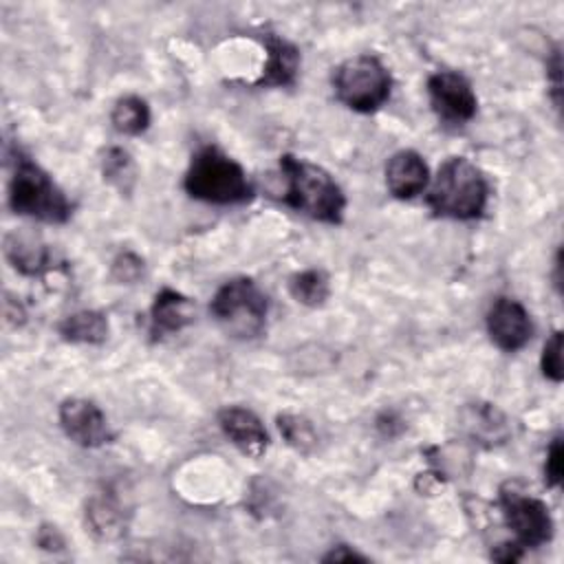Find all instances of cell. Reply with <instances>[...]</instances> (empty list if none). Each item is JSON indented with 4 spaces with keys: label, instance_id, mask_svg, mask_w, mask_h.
<instances>
[{
    "label": "cell",
    "instance_id": "7402d4cb",
    "mask_svg": "<svg viewBox=\"0 0 564 564\" xmlns=\"http://www.w3.org/2000/svg\"><path fill=\"white\" fill-rule=\"evenodd\" d=\"M562 438H553L549 452H546V465H544V480L549 487H557L562 480Z\"/></svg>",
    "mask_w": 564,
    "mask_h": 564
},
{
    "label": "cell",
    "instance_id": "e0dca14e",
    "mask_svg": "<svg viewBox=\"0 0 564 564\" xmlns=\"http://www.w3.org/2000/svg\"><path fill=\"white\" fill-rule=\"evenodd\" d=\"M88 522L95 533L106 540L121 535L123 531V516L121 509L110 498H95L88 507Z\"/></svg>",
    "mask_w": 564,
    "mask_h": 564
},
{
    "label": "cell",
    "instance_id": "52a82bcc",
    "mask_svg": "<svg viewBox=\"0 0 564 564\" xmlns=\"http://www.w3.org/2000/svg\"><path fill=\"white\" fill-rule=\"evenodd\" d=\"M500 509L520 546H540L551 540L553 520L549 507L540 498L507 482L500 489Z\"/></svg>",
    "mask_w": 564,
    "mask_h": 564
},
{
    "label": "cell",
    "instance_id": "5b68a950",
    "mask_svg": "<svg viewBox=\"0 0 564 564\" xmlns=\"http://www.w3.org/2000/svg\"><path fill=\"white\" fill-rule=\"evenodd\" d=\"M209 308L225 330L236 337H256L264 328L267 297L247 278L225 282L216 291Z\"/></svg>",
    "mask_w": 564,
    "mask_h": 564
},
{
    "label": "cell",
    "instance_id": "277c9868",
    "mask_svg": "<svg viewBox=\"0 0 564 564\" xmlns=\"http://www.w3.org/2000/svg\"><path fill=\"white\" fill-rule=\"evenodd\" d=\"M9 205L13 212L46 223H64L70 216V203L51 176L31 159L18 154L15 172L9 185Z\"/></svg>",
    "mask_w": 564,
    "mask_h": 564
},
{
    "label": "cell",
    "instance_id": "8992f818",
    "mask_svg": "<svg viewBox=\"0 0 564 564\" xmlns=\"http://www.w3.org/2000/svg\"><path fill=\"white\" fill-rule=\"evenodd\" d=\"M335 93L352 110H377L390 95V75L375 55H355L335 73Z\"/></svg>",
    "mask_w": 564,
    "mask_h": 564
},
{
    "label": "cell",
    "instance_id": "5bb4252c",
    "mask_svg": "<svg viewBox=\"0 0 564 564\" xmlns=\"http://www.w3.org/2000/svg\"><path fill=\"white\" fill-rule=\"evenodd\" d=\"M267 46V64H264V73L262 79L258 84H267V86H286L293 82L297 64H300V55L295 51V46H291L286 40L273 37L269 35L264 40Z\"/></svg>",
    "mask_w": 564,
    "mask_h": 564
},
{
    "label": "cell",
    "instance_id": "4fadbf2b",
    "mask_svg": "<svg viewBox=\"0 0 564 564\" xmlns=\"http://www.w3.org/2000/svg\"><path fill=\"white\" fill-rule=\"evenodd\" d=\"M194 319V304L185 295L163 289L150 311V333L163 337L167 333H178Z\"/></svg>",
    "mask_w": 564,
    "mask_h": 564
},
{
    "label": "cell",
    "instance_id": "d6986e66",
    "mask_svg": "<svg viewBox=\"0 0 564 564\" xmlns=\"http://www.w3.org/2000/svg\"><path fill=\"white\" fill-rule=\"evenodd\" d=\"M278 427L284 434V438L300 452H308L311 447H315L317 436L315 430L311 425V421H306L304 416L297 414H280L278 416Z\"/></svg>",
    "mask_w": 564,
    "mask_h": 564
},
{
    "label": "cell",
    "instance_id": "3957f363",
    "mask_svg": "<svg viewBox=\"0 0 564 564\" xmlns=\"http://www.w3.org/2000/svg\"><path fill=\"white\" fill-rule=\"evenodd\" d=\"M183 185L189 196L216 205L242 203L251 196V185L245 170L212 145L196 152Z\"/></svg>",
    "mask_w": 564,
    "mask_h": 564
},
{
    "label": "cell",
    "instance_id": "7c38bea8",
    "mask_svg": "<svg viewBox=\"0 0 564 564\" xmlns=\"http://www.w3.org/2000/svg\"><path fill=\"white\" fill-rule=\"evenodd\" d=\"M386 185L397 198H412L427 185V165L416 152L401 150L386 165Z\"/></svg>",
    "mask_w": 564,
    "mask_h": 564
},
{
    "label": "cell",
    "instance_id": "8fae6325",
    "mask_svg": "<svg viewBox=\"0 0 564 564\" xmlns=\"http://www.w3.org/2000/svg\"><path fill=\"white\" fill-rule=\"evenodd\" d=\"M218 423H220L223 432L231 438V443L242 454H247L251 458H260L264 454V449L269 445V436H267V430L262 427L260 419L251 410L229 405V408L220 410Z\"/></svg>",
    "mask_w": 564,
    "mask_h": 564
},
{
    "label": "cell",
    "instance_id": "6da1fadb",
    "mask_svg": "<svg viewBox=\"0 0 564 564\" xmlns=\"http://www.w3.org/2000/svg\"><path fill=\"white\" fill-rule=\"evenodd\" d=\"M280 167L286 178V205L322 223L341 220L346 198L326 170L311 161L295 159L291 154H284L280 159Z\"/></svg>",
    "mask_w": 564,
    "mask_h": 564
},
{
    "label": "cell",
    "instance_id": "ac0fdd59",
    "mask_svg": "<svg viewBox=\"0 0 564 564\" xmlns=\"http://www.w3.org/2000/svg\"><path fill=\"white\" fill-rule=\"evenodd\" d=\"M289 289H291V295L297 302L306 304V306H319L328 297L326 275L322 271H315V269H308V271H302V273L293 275L291 282H289Z\"/></svg>",
    "mask_w": 564,
    "mask_h": 564
},
{
    "label": "cell",
    "instance_id": "603a6c76",
    "mask_svg": "<svg viewBox=\"0 0 564 564\" xmlns=\"http://www.w3.org/2000/svg\"><path fill=\"white\" fill-rule=\"evenodd\" d=\"M522 555L520 544H500L496 551H491V557L498 562H516Z\"/></svg>",
    "mask_w": 564,
    "mask_h": 564
},
{
    "label": "cell",
    "instance_id": "44dd1931",
    "mask_svg": "<svg viewBox=\"0 0 564 564\" xmlns=\"http://www.w3.org/2000/svg\"><path fill=\"white\" fill-rule=\"evenodd\" d=\"M542 372L551 381H562V333L555 330L542 350Z\"/></svg>",
    "mask_w": 564,
    "mask_h": 564
},
{
    "label": "cell",
    "instance_id": "ba28073f",
    "mask_svg": "<svg viewBox=\"0 0 564 564\" xmlns=\"http://www.w3.org/2000/svg\"><path fill=\"white\" fill-rule=\"evenodd\" d=\"M430 99L436 115L449 123H465L476 112V95L469 82L452 70L434 73L427 82Z\"/></svg>",
    "mask_w": 564,
    "mask_h": 564
},
{
    "label": "cell",
    "instance_id": "9c48e42d",
    "mask_svg": "<svg viewBox=\"0 0 564 564\" xmlns=\"http://www.w3.org/2000/svg\"><path fill=\"white\" fill-rule=\"evenodd\" d=\"M59 423L68 438L82 447H99L110 441L104 412L86 399H68L59 405Z\"/></svg>",
    "mask_w": 564,
    "mask_h": 564
},
{
    "label": "cell",
    "instance_id": "9a60e30c",
    "mask_svg": "<svg viewBox=\"0 0 564 564\" xmlns=\"http://www.w3.org/2000/svg\"><path fill=\"white\" fill-rule=\"evenodd\" d=\"M59 333L66 341L101 344L108 337V322L101 313L79 311L59 324Z\"/></svg>",
    "mask_w": 564,
    "mask_h": 564
},
{
    "label": "cell",
    "instance_id": "30bf717a",
    "mask_svg": "<svg viewBox=\"0 0 564 564\" xmlns=\"http://www.w3.org/2000/svg\"><path fill=\"white\" fill-rule=\"evenodd\" d=\"M487 330L498 348L513 352L529 341L533 326H531L529 313L520 302L509 297H498L489 308Z\"/></svg>",
    "mask_w": 564,
    "mask_h": 564
},
{
    "label": "cell",
    "instance_id": "7a4b0ae2",
    "mask_svg": "<svg viewBox=\"0 0 564 564\" xmlns=\"http://www.w3.org/2000/svg\"><path fill=\"white\" fill-rule=\"evenodd\" d=\"M487 203V181L465 156L447 159L427 194V205L438 216L469 220L482 214Z\"/></svg>",
    "mask_w": 564,
    "mask_h": 564
},
{
    "label": "cell",
    "instance_id": "ffe728a7",
    "mask_svg": "<svg viewBox=\"0 0 564 564\" xmlns=\"http://www.w3.org/2000/svg\"><path fill=\"white\" fill-rule=\"evenodd\" d=\"M104 178H108L110 183L123 187V181H132V161L128 156V152L119 150V148H110L104 156Z\"/></svg>",
    "mask_w": 564,
    "mask_h": 564
},
{
    "label": "cell",
    "instance_id": "2e32d148",
    "mask_svg": "<svg viewBox=\"0 0 564 564\" xmlns=\"http://www.w3.org/2000/svg\"><path fill=\"white\" fill-rule=\"evenodd\" d=\"M150 123L148 104L141 97L128 95L119 99L112 108V126L123 134H139Z\"/></svg>",
    "mask_w": 564,
    "mask_h": 564
},
{
    "label": "cell",
    "instance_id": "cb8c5ba5",
    "mask_svg": "<svg viewBox=\"0 0 564 564\" xmlns=\"http://www.w3.org/2000/svg\"><path fill=\"white\" fill-rule=\"evenodd\" d=\"M352 560H366V557H361L359 553H355V551H350V549H346V546H337V549H333L326 557H324V562H352Z\"/></svg>",
    "mask_w": 564,
    "mask_h": 564
}]
</instances>
